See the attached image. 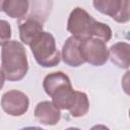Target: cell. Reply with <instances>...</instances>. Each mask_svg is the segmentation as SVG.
I'll use <instances>...</instances> for the list:
<instances>
[{
	"label": "cell",
	"instance_id": "cell-1",
	"mask_svg": "<svg viewBox=\"0 0 130 130\" xmlns=\"http://www.w3.org/2000/svg\"><path fill=\"white\" fill-rule=\"evenodd\" d=\"M1 61L2 72L9 81H18L22 79L28 70L25 50L22 44L17 41H9L3 45Z\"/></svg>",
	"mask_w": 130,
	"mask_h": 130
},
{
	"label": "cell",
	"instance_id": "cell-2",
	"mask_svg": "<svg viewBox=\"0 0 130 130\" xmlns=\"http://www.w3.org/2000/svg\"><path fill=\"white\" fill-rule=\"evenodd\" d=\"M38 64L43 67H53L59 64L61 56L56 48L54 37L50 32L43 31L29 45Z\"/></svg>",
	"mask_w": 130,
	"mask_h": 130
},
{
	"label": "cell",
	"instance_id": "cell-3",
	"mask_svg": "<svg viewBox=\"0 0 130 130\" xmlns=\"http://www.w3.org/2000/svg\"><path fill=\"white\" fill-rule=\"evenodd\" d=\"M100 24L101 22L96 21L84 9L76 7L69 15L67 29L72 35V37L81 41L90 38L96 39Z\"/></svg>",
	"mask_w": 130,
	"mask_h": 130
},
{
	"label": "cell",
	"instance_id": "cell-4",
	"mask_svg": "<svg viewBox=\"0 0 130 130\" xmlns=\"http://www.w3.org/2000/svg\"><path fill=\"white\" fill-rule=\"evenodd\" d=\"M80 51L83 60L94 66L104 65L109 58L106 43L99 39L90 38L80 41Z\"/></svg>",
	"mask_w": 130,
	"mask_h": 130
},
{
	"label": "cell",
	"instance_id": "cell-5",
	"mask_svg": "<svg viewBox=\"0 0 130 130\" xmlns=\"http://www.w3.org/2000/svg\"><path fill=\"white\" fill-rule=\"evenodd\" d=\"M92 4L96 10L111 16L117 22L125 23L130 19V2L127 0H95Z\"/></svg>",
	"mask_w": 130,
	"mask_h": 130
},
{
	"label": "cell",
	"instance_id": "cell-6",
	"mask_svg": "<svg viewBox=\"0 0 130 130\" xmlns=\"http://www.w3.org/2000/svg\"><path fill=\"white\" fill-rule=\"evenodd\" d=\"M29 101L27 95L19 90L6 91L1 99V106L5 113L10 116H21L28 109Z\"/></svg>",
	"mask_w": 130,
	"mask_h": 130
},
{
	"label": "cell",
	"instance_id": "cell-7",
	"mask_svg": "<svg viewBox=\"0 0 130 130\" xmlns=\"http://www.w3.org/2000/svg\"><path fill=\"white\" fill-rule=\"evenodd\" d=\"M80 41L81 40H78L74 37H70L63 45L62 59L64 63L71 67H78L85 63L80 51Z\"/></svg>",
	"mask_w": 130,
	"mask_h": 130
},
{
	"label": "cell",
	"instance_id": "cell-8",
	"mask_svg": "<svg viewBox=\"0 0 130 130\" xmlns=\"http://www.w3.org/2000/svg\"><path fill=\"white\" fill-rule=\"evenodd\" d=\"M35 116L38 121L44 125H55L59 122L61 113L52 102L44 101L37 105L35 109Z\"/></svg>",
	"mask_w": 130,
	"mask_h": 130
},
{
	"label": "cell",
	"instance_id": "cell-9",
	"mask_svg": "<svg viewBox=\"0 0 130 130\" xmlns=\"http://www.w3.org/2000/svg\"><path fill=\"white\" fill-rule=\"evenodd\" d=\"M43 32V22L38 19L26 17L19 22V37L22 43L30 45V43Z\"/></svg>",
	"mask_w": 130,
	"mask_h": 130
},
{
	"label": "cell",
	"instance_id": "cell-10",
	"mask_svg": "<svg viewBox=\"0 0 130 130\" xmlns=\"http://www.w3.org/2000/svg\"><path fill=\"white\" fill-rule=\"evenodd\" d=\"M111 61L120 68H128L130 64V46L125 42L114 44L109 51Z\"/></svg>",
	"mask_w": 130,
	"mask_h": 130
},
{
	"label": "cell",
	"instance_id": "cell-11",
	"mask_svg": "<svg viewBox=\"0 0 130 130\" xmlns=\"http://www.w3.org/2000/svg\"><path fill=\"white\" fill-rule=\"evenodd\" d=\"M74 96H75V90H73L71 83H67V84L60 86L51 95V98L53 100L52 103L59 110L60 109L68 110L73 103Z\"/></svg>",
	"mask_w": 130,
	"mask_h": 130
},
{
	"label": "cell",
	"instance_id": "cell-12",
	"mask_svg": "<svg viewBox=\"0 0 130 130\" xmlns=\"http://www.w3.org/2000/svg\"><path fill=\"white\" fill-rule=\"evenodd\" d=\"M67 83H71L68 76L66 74H64L63 72L58 71V72H53V73L48 74L44 79L43 86H44L46 93L51 96L52 93L57 88H59L60 86H62L64 84H67Z\"/></svg>",
	"mask_w": 130,
	"mask_h": 130
},
{
	"label": "cell",
	"instance_id": "cell-13",
	"mask_svg": "<svg viewBox=\"0 0 130 130\" xmlns=\"http://www.w3.org/2000/svg\"><path fill=\"white\" fill-rule=\"evenodd\" d=\"M29 2L25 0H7L3 2V10L12 18H22L28 10Z\"/></svg>",
	"mask_w": 130,
	"mask_h": 130
},
{
	"label": "cell",
	"instance_id": "cell-14",
	"mask_svg": "<svg viewBox=\"0 0 130 130\" xmlns=\"http://www.w3.org/2000/svg\"><path fill=\"white\" fill-rule=\"evenodd\" d=\"M88 109H89V102H88L87 95L84 92L75 90V96H74L73 103L71 107L68 109L71 116L82 117L88 112Z\"/></svg>",
	"mask_w": 130,
	"mask_h": 130
},
{
	"label": "cell",
	"instance_id": "cell-15",
	"mask_svg": "<svg viewBox=\"0 0 130 130\" xmlns=\"http://www.w3.org/2000/svg\"><path fill=\"white\" fill-rule=\"evenodd\" d=\"M11 37V27L6 20H0V45H5Z\"/></svg>",
	"mask_w": 130,
	"mask_h": 130
},
{
	"label": "cell",
	"instance_id": "cell-16",
	"mask_svg": "<svg viewBox=\"0 0 130 130\" xmlns=\"http://www.w3.org/2000/svg\"><path fill=\"white\" fill-rule=\"evenodd\" d=\"M90 130H110V129L105 125H95Z\"/></svg>",
	"mask_w": 130,
	"mask_h": 130
},
{
	"label": "cell",
	"instance_id": "cell-17",
	"mask_svg": "<svg viewBox=\"0 0 130 130\" xmlns=\"http://www.w3.org/2000/svg\"><path fill=\"white\" fill-rule=\"evenodd\" d=\"M4 79H5V76H4L3 72H2V69H0V89L4 85Z\"/></svg>",
	"mask_w": 130,
	"mask_h": 130
},
{
	"label": "cell",
	"instance_id": "cell-18",
	"mask_svg": "<svg viewBox=\"0 0 130 130\" xmlns=\"http://www.w3.org/2000/svg\"><path fill=\"white\" fill-rule=\"evenodd\" d=\"M20 130H45V129H42L40 127H24Z\"/></svg>",
	"mask_w": 130,
	"mask_h": 130
},
{
	"label": "cell",
	"instance_id": "cell-19",
	"mask_svg": "<svg viewBox=\"0 0 130 130\" xmlns=\"http://www.w3.org/2000/svg\"><path fill=\"white\" fill-rule=\"evenodd\" d=\"M66 130H80L79 128H75V127H70V128H67Z\"/></svg>",
	"mask_w": 130,
	"mask_h": 130
},
{
	"label": "cell",
	"instance_id": "cell-20",
	"mask_svg": "<svg viewBox=\"0 0 130 130\" xmlns=\"http://www.w3.org/2000/svg\"><path fill=\"white\" fill-rule=\"evenodd\" d=\"M3 2L4 1H0V11L3 10Z\"/></svg>",
	"mask_w": 130,
	"mask_h": 130
}]
</instances>
